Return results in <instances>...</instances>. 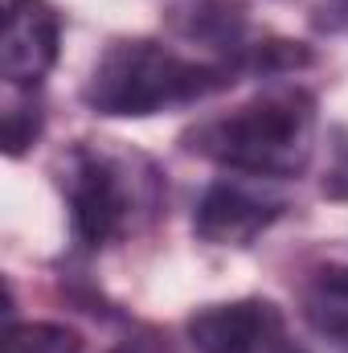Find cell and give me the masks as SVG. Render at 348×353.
<instances>
[{
	"mask_svg": "<svg viewBox=\"0 0 348 353\" xmlns=\"http://www.w3.org/2000/svg\"><path fill=\"white\" fill-rule=\"evenodd\" d=\"M188 152L246 176H295L316 148V103L307 90H270L184 136Z\"/></svg>",
	"mask_w": 348,
	"mask_h": 353,
	"instance_id": "1",
	"label": "cell"
},
{
	"mask_svg": "<svg viewBox=\"0 0 348 353\" xmlns=\"http://www.w3.org/2000/svg\"><path fill=\"white\" fill-rule=\"evenodd\" d=\"M230 62H197L184 58L160 41H115L94 62L87 79V107L94 115H119V119H144L156 111H173L201 103L234 83Z\"/></svg>",
	"mask_w": 348,
	"mask_h": 353,
	"instance_id": "2",
	"label": "cell"
},
{
	"mask_svg": "<svg viewBox=\"0 0 348 353\" xmlns=\"http://www.w3.org/2000/svg\"><path fill=\"white\" fill-rule=\"evenodd\" d=\"M66 205L74 239L87 251H98L131 230V218L144 197L123 157L107 148H74L66 165Z\"/></svg>",
	"mask_w": 348,
	"mask_h": 353,
	"instance_id": "3",
	"label": "cell"
},
{
	"mask_svg": "<svg viewBox=\"0 0 348 353\" xmlns=\"http://www.w3.org/2000/svg\"><path fill=\"white\" fill-rule=\"evenodd\" d=\"M188 345L197 353H307L270 300H234L193 312Z\"/></svg>",
	"mask_w": 348,
	"mask_h": 353,
	"instance_id": "4",
	"label": "cell"
},
{
	"mask_svg": "<svg viewBox=\"0 0 348 353\" xmlns=\"http://www.w3.org/2000/svg\"><path fill=\"white\" fill-rule=\"evenodd\" d=\"M58 62V12L45 0H4L0 8V74L33 87Z\"/></svg>",
	"mask_w": 348,
	"mask_h": 353,
	"instance_id": "5",
	"label": "cell"
},
{
	"mask_svg": "<svg viewBox=\"0 0 348 353\" xmlns=\"http://www.w3.org/2000/svg\"><path fill=\"white\" fill-rule=\"evenodd\" d=\"M279 214H283L279 197L254 193L246 185L217 181V185H209L201 193L197 214H193V230L205 243H217V247H246V243L259 239Z\"/></svg>",
	"mask_w": 348,
	"mask_h": 353,
	"instance_id": "6",
	"label": "cell"
},
{
	"mask_svg": "<svg viewBox=\"0 0 348 353\" xmlns=\"http://www.w3.org/2000/svg\"><path fill=\"white\" fill-rule=\"evenodd\" d=\"M303 316L336 353H348V267H324L303 288Z\"/></svg>",
	"mask_w": 348,
	"mask_h": 353,
	"instance_id": "7",
	"label": "cell"
},
{
	"mask_svg": "<svg viewBox=\"0 0 348 353\" xmlns=\"http://www.w3.org/2000/svg\"><path fill=\"white\" fill-rule=\"evenodd\" d=\"M78 333L62 325H8L4 329V353H78Z\"/></svg>",
	"mask_w": 348,
	"mask_h": 353,
	"instance_id": "8",
	"label": "cell"
},
{
	"mask_svg": "<svg viewBox=\"0 0 348 353\" xmlns=\"http://www.w3.org/2000/svg\"><path fill=\"white\" fill-rule=\"evenodd\" d=\"M41 132V111L37 107H12L4 111V152L8 157H21Z\"/></svg>",
	"mask_w": 348,
	"mask_h": 353,
	"instance_id": "9",
	"label": "cell"
},
{
	"mask_svg": "<svg viewBox=\"0 0 348 353\" xmlns=\"http://www.w3.org/2000/svg\"><path fill=\"white\" fill-rule=\"evenodd\" d=\"M324 193L328 197H340L348 201V128L336 132V144H332V165H328V176H324Z\"/></svg>",
	"mask_w": 348,
	"mask_h": 353,
	"instance_id": "10",
	"label": "cell"
},
{
	"mask_svg": "<svg viewBox=\"0 0 348 353\" xmlns=\"http://www.w3.org/2000/svg\"><path fill=\"white\" fill-rule=\"evenodd\" d=\"M119 353H168V350H160L156 341H127Z\"/></svg>",
	"mask_w": 348,
	"mask_h": 353,
	"instance_id": "11",
	"label": "cell"
}]
</instances>
